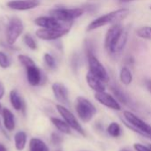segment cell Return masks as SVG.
<instances>
[{
  "instance_id": "cell-1",
  "label": "cell",
  "mask_w": 151,
  "mask_h": 151,
  "mask_svg": "<svg viewBox=\"0 0 151 151\" xmlns=\"http://www.w3.org/2000/svg\"><path fill=\"white\" fill-rule=\"evenodd\" d=\"M129 14V10L127 8H121L104 15H102L96 19H94L87 27V31H93L101 27L109 25V24H118L123 19H125Z\"/></svg>"
},
{
  "instance_id": "cell-2",
  "label": "cell",
  "mask_w": 151,
  "mask_h": 151,
  "mask_svg": "<svg viewBox=\"0 0 151 151\" xmlns=\"http://www.w3.org/2000/svg\"><path fill=\"white\" fill-rule=\"evenodd\" d=\"M124 118L127 121V126L134 130L135 133L142 134V136L151 138V126L138 118L136 115L130 111H124Z\"/></svg>"
},
{
  "instance_id": "cell-3",
  "label": "cell",
  "mask_w": 151,
  "mask_h": 151,
  "mask_svg": "<svg viewBox=\"0 0 151 151\" xmlns=\"http://www.w3.org/2000/svg\"><path fill=\"white\" fill-rule=\"evenodd\" d=\"M87 58H88L89 73H91L93 75L96 76L100 80H102L104 83H107L110 81L109 74L104 65L98 60V58L94 54L91 47L89 46L87 48Z\"/></svg>"
},
{
  "instance_id": "cell-4",
  "label": "cell",
  "mask_w": 151,
  "mask_h": 151,
  "mask_svg": "<svg viewBox=\"0 0 151 151\" xmlns=\"http://www.w3.org/2000/svg\"><path fill=\"white\" fill-rule=\"evenodd\" d=\"M124 31L123 27L118 23L112 25L106 32L105 38H104V49L108 54L114 56L115 48L119 42V39Z\"/></svg>"
},
{
  "instance_id": "cell-5",
  "label": "cell",
  "mask_w": 151,
  "mask_h": 151,
  "mask_svg": "<svg viewBox=\"0 0 151 151\" xmlns=\"http://www.w3.org/2000/svg\"><path fill=\"white\" fill-rule=\"evenodd\" d=\"M85 10L82 7L78 8H56L50 11V16L62 22H73L75 19L81 17Z\"/></svg>"
},
{
  "instance_id": "cell-6",
  "label": "cell",
  "mask_w": 151,
  "mask_h": 151,
  "mask_svg": "<svg viewBox=\"0 0 151 151\" xmlns=\"http://www.w3.org/2000/svg\"><path fill=\"white\" fill-rule=\"evenodd\" d=\"M75 108L80 119L86 123L89 122L96 113V109L94 104L89 100L82 96H79L76 99Z\"/></svg>"
},
{
  "instance_id": "cell-7",
  "label": "cell",
  "mask_w": 151,
  "mask_h": 151,
  "mask_svg": "<svg viewBox=\"0 0 151 151\" xmlns=\"http://www.w3.org/2000/svg\"><path fill=\"white\" fill-rule=\"evenodd\" d=\"M24 29L23 23L19 18H12L7 27L6 29V40L7 43L12 45L16 42L18 38L20 36Z\"/></svg>"
},
{
  "instance_id": "cell-8",
  "label": "cell",
  "mask_w": 151,
  "mask_h": 151,
  "mask_svg": "<svg viewBox=\"0 0 151 151\" xmlns=\"http://www.w3.org/2000/svg\"><path fill=\"white\" fill-rule=\"evenodd\" d=\"M73 22H62L58 20L57 19L50 16H42L38 17L35 20V24L42 28H49V29H60V28H69L71 27Z\"/></svg>"
},
{
  "instance_id": "cell-9",
  "label": "cell",
  "mask_w": 151,
  "mask_h": 151,
  "mask_svg": "<svg viewBox=\"0 0 151 151\" xmlns=\"http://www.w3.org/2000/svg\"><path fill=\"white\" fill-rule=\"evenodd\" d=\"M57 110H58V113L63 117V119H65V121L69 125V127L71 128L74 129L75 131H77L81 135L86 136V133H85L84 129L82 128V127L81 126V124L79 123V121L77 120V119L75 118V116L68 109H66L63 105L58 104L57 105Z\"/></svg>"
},
{
  "instance_id": "cell-10",
  "label": "cell",
  "mask_w": 151,
  "mask_h": 151,
  "mask_svg": "<svg viewBox=\"0 0 151 151\" xmlns=\"http://www.w3.org/2000/svg\"><path fill=\"white\" fill-rule=\"evenodd\" d=\"M70 31L69 28H60V29H49V28H41L36 31L35 35L38 38L46 41H54L58 40L64 35H65Z\"/></svg>"
},
{
  "instance_id": "cell-11",
  "label": "cell",
  "mask_w": 151,
  "mask_h": 151,
  "mask_svg": "<svg viewBox=\"0 0 151 151\" xmlns=\"http://www.w3.org/2000/svg\"><path fill=\"white\" fill-rule=\"evenodd\" d=\"M7 7L16 11H27L40 5L39 0H12L7 2Z\"/></svg>"
},
{
  "instance_id": "cell-12",
  "label": "cell",
  "mask_w": 151,
  "mask_h": 151,
  "mask_svg": "<svg viewBox=\"0 0 151 151\" xmlns=\"http://www.w3.org/2000/svg\"><path fill=\"white\" fill-rule=\"evenodd\" d=\"M95 97H96L97 102H99L101 104H103V105H104L110 109H112L115 111H120V109H121L120 104L116 100V98H114L112 96L106 93L105 91L96 93Z\"/></svg>"
},
{
  "instance_id": "cell-13",
  "label": "cell",
  "mask_w": 151,
  "mask_h": 151,
  "mask_svg": "<svg viewBox=\"0 0 151 151\" xmlns=\"http://www.w3.org/2000/svg\"><path fill=\"white\" fill-rule=\"evenodd\" d=\"M52 91L56 97V99L63 104H69V98H68V91L67 88L61 83L56 82L52 85Z\"/></svg>"
},
{
  "instance_id": "cell-14",
  "label": "cell",
  "mask_w": 151,
  "mask_h": 151,
  "mask_svg": "<svg viewBox=\"0 0 151 151\" xmlns=\"http://www.w3.org/2000/svg\"><path fill=\"white\" fill-rule=\"evenodd\" d=\"M27 81L31 86H38L42 81V73L40 69L35 65L27 68Z\"/></svg>"
},
{
  "instance_id": "cell-15",
  "label": "cell",
  "mask_w": 151,
  "mask_h": 151,
  "mask_svg": "<svg viewBox=\"0 0 151 151\" xmlns=\"http://www.w3.org/2000/svg\"><path fill=\"white\" fill-rule=\"evenodd\" d=\"M86 79H87V82H88V86L96 93L105 91V83L102 80L97 78L96 76L93 75L91 73H89V72L88 73Z\"/></svg>"
},
{
  "instance_id": "cell-16",
  "label": "cell",
  "mask_w": 151,
  "mask_h": 151,
  "mask_svg": "<svg viewBox=\"0 0 151 151\" xmlns=\"http://www.w3.org/2000/svg\"><path fill=\"white\" fill-rule=\"evenodd\" d=\"M2 114H3L4 124L5 128L10 132L13 131L15 128V119H14V115L12 114V112L10 110L4 108L2 111Z\"/></svg>"
},
{
  "instance_id": "cell-17",
  "label": "cell",
  "mask_w": 151,
  "mask_h": 151,
  "mask_svg": "<svg viewBox=\"0 0 151 151\" xmlns=\"http://www.w3.org/2000/svg\"><path fill=\"white\" fill-rule=\"evenodd\" d=\"M10 101L12 107L16 111H23L25 108V104L21 96L16 90H12L10 93Z\"/></svg>"
},
{
  "instance_id": "cell-18",
  "label": "cell",
  "mask_w": 151,
  "mask_h": 151,
  "mask_svg": "<svg viewBox=\"0 0 151 151\" xmlns=\"http://www.w3.org/2000/svg\"><path fill=\"white\" fill-rule=\"evenodd\" d=\"M29 151H49V148L42 140L32 138L29 142Z\"/></svg>"
},
{
  "instance_id": "cell-19",
  "label": "cell",
  "mask_w": 151,
  "mask_h": 151,
  "mask_svg": "<svg viewBox=\"0 0 151 151\" xmlns=\"http://www.w3.org/2000/svg\"><path fill=\"white\" fill-rule=\"evenodd\" d=\"M119 79H120V81L126 86H128L132 83L133 74H132V73L128 67L123 66L121 68L120 73H119Z\"/></svg>"
},
{
  "instance_id": "cell-20",
  "label": "cell",
  "mask_w": 151,
  "mask_h": 151,
  "mask_svg": "<svg viewBox=\"0 0 151 151\" xmlns=\"http://www.w3.org/2000/svg\"><path fill=\"white\" fill-rule=\"evenodd\" d=\"M14 142H15V147L17 150H23L26 147L27 143V134L24 132H18L14 136Z\"/></svg>"
},
{
  "instance_id": "cell-21",
  "label": "cell",
  "mask_w": 151,
  "mask_h": 151,
  "mask_svg": "<svg viewBox=\"0 0 151 151\" xmlns=\"http://www.w3.org/2000/svg\"><path fill=\"white\" fill-rule=\"evenodd\" d=\"M50 121L52 122V124L62 133L66 134H71V127H69V125L65 122L57 118H51Z\"/></svg>"
},
{
  "instance_id": "cell-22",
  "label": "cell",
  "mask_w": 151,
  "mask_h": 151,
  "mask_svg": "<svg viewBox=\"0 0 151 151\" xmlns=\"http://www.w3.org/2000/svg\"><path fill=\"white\" fill-rule=\"evenodd\" d=\"M111 89L113 93V95L116 96V98L120 102L123 103L124 104H128L129 103V97L127 96V95L119 87L117 86H111Z\"/></svg>"
},
{
  "instance_id": "cell-23",
  "label": "cell",
  "mask_w": 151,
  "mask_h": 151,
  "mask_svg": "<svg viewBox=\"0 0 151 151\" xmlns=\"http://www.w3.org/2000/svg\"><path fill=\"white\" fill-rule=\"evenodd\" d=\"M108 134L111 136V137H119L121 134V128L119 127V125L116 122H112L109 125L108 129H107Z\"/></svg>"
},
{
  "instance_id": "cell-24",
  "label": "cell",
  "mask_w": 151,
  "mask_h": 151,
  "mask_svg": "<svg viewBox=\"0 0 151 151\" xmlns=\"http://www.w3.org/2000/svg\"><path fill=\"white\" fill-rule=\"evenodd\" d=\"M136 35L140 38L151 41V27H142L138 28L136 31Z\"/></svg>"
},
{
  "instance_id": "cell-25",
  "label": "cell",
  "mask_w": 151,
  "mask_h": 151,
  "mask_svg": "<svg viewBox=\"0 0 151 151\" xmlns=\"http://www.w3.org/2000/svg\"><path fill=\"white\" fill-rule=\"evenodd\" d=\"M18 60L19 61L20 64H22L26 68L29 67V66H32V65H35V62L33 61L32 58H30L29 57L26 56V55H19L18 56Z\"/></svg>"
},
{
  "instance_id": "cell-26",
  "label": "cell",
  "mask_w": 151,
  "mask_h": 151,
  "mask_svg": "<svg viewBox=\"0 0 151 151\" xmlns=\"http://www.w3.org/2000/svg\"><path fill=\"white\" fill-rule=\"evenodd\" d=\"M23 42L29 49H31L33 50L37 49V44H36L35 41L34 40V38L30 35H26L23 38Z\"/></svg>"
},
{
  "instance_id": "cell-27",
  "label": "cell",
  "mask_w": 151,
  "mask_h": 151,
  "mask_svg": "<svg viewBox=\"0 0 151 151\" xmlns=\"http://www.w3.org/2000/svg\"><path fill=\"white\" fill-rule=\"evenodd\" d=\"M43 58H44V62L48 65V67H50V69L56 68V65H57L56 60H55V58H54V57L52 55H50L49 53H45Z\"/></svg>"
},
{
  "instance_id": "cell-28",
  "label": "cell",
  "mask_w": 151,
  "mask_h": 151,
  "mask_svg": "<svg viewBox=\"0 0 151 151\" xmlns=\"http://www.w3.org/2000/svg\"><path fill=\"white\" fill-rule=\"evenodd\" d=\"M11 65V60L2 51H0V66L2 68H8Z\"/></svg>"
},
{
  "instance_id": "cell-29",
  "label": "cell",
  "mask_w": 151,
  "mask_h": 151,
  "mask_svg": "<svg viewBox=\"0 0 151 151\" xmlns=\"http://www.w3.org/2000/svg\"><path fill=\"white\" fill-rule=\"evenodd\" d=\"M62 141H63V139H62V137H61L58 134L53 133V134H51V142H52L54 145H58V144H60V143L62 142Z\"/></svg>"
},
{
  "instance_id": "cell-30",
  "label": "cell",
  "mask_w": 151,
  "mask_h": 151,
  "mask_svg": "<svg viewBox=\"0 0 151 151\" xmlns=\"http://www.w3.org/2000/svg\"><path fill=\"white\" fill-rule=\"evenodd\" d=\"M134 148L136 151H151V150L149 147H146L142 144H140V143H135L134 145Z\"/></svg>"
},
{
  "instance_id": "cell-31",
  "label": "cell",
  "mask_w": 151,
  "mask_h": 151,
  "mask_svg": "<svg viewBox=\"0 0 151 151\" xmlns=\"http://www.w3.org/2000/svg\"><path fill=\"white\" fill-rule=\"evenodd\" d=\"M4 86H3V84L0 82V99L3 97V96H4Z\"/></svg>"
},
{
  "instance_id": "cell-32",
  "label": "cell",
  "mask_w": 151,
  "mask_h": 151,
  "mask_svg": "<svg viewBox=\"0 0 151 151\" xmlns=\"http://www.w3.org/2000/svg\"><path fill=\"white\" fill-rule=\"evenodd\" d=\"M146 87L151 92V80H147L146 81Z\"/></svg>"
},
{
  "instance_id": "cell-33",
  "label": "cell",
  "mask_w": 151,
  "mask_h": 151,
  "mask_svg": "<svg viewBox=\"0 0 151 151\" xmlns=\"http://www.w3.org/2000/svg\"><path fill=\"white\" fill-rule=\"evenodd\" d=\"M0 151H7L6 148L3 144H1V143H0Z\"/></svg>"
},
{
  "instance_id": "cell-34",
  "label": "cell",
  "mask_w": 151,
  "mask_h": 151,
  "mask_svg": "<svg viewBox=\"0 0 151 151\" xmlns=\"http://www.w3.org/2000/svg\"><path fill=\"white\" fill-rule=\"evenodd\" d=\"M118 1H119L121 3H128V2H130V0H118Z\"/></svg>"
},
{
  "instance_id": "cell-35",
  "label": "cell",
  "mask_w": 151,
  "mask_h": 151,
  "mask_svg": "<svg viewBox=\"0 0 151 151\" xmlns=\"http://www.w3.org/2000/svg\"><path fill=\"white\" fill-rule=\"evenodd\" d=\"M120 151H129L128 150H127V149H122V150H120Z\"/></svg>"
},
{
  "instance_id": "cell-36",
  "label": "cell",
  "mask_w": 151,
  "mask_h": 151,
  "mask_svg": "<svg viewBox=\"0 0 151 151\" xmlns=\"http://www.w3.org/2000/svg\"><path fill=\"white\" fill-rule=\"evenodd\" d=\"M1 111H2V106H1V104H0V113H1Z\"/></svg>"
},
{
  "instance_id": "cell-37",
  "label": "cell",
  "mask_w": 151,
  "mask_h": 151,
  "mask_svg": "<svg viewBox=\"0 0 151 151\" xmlns=\"http://www.w3.org/2000/svg\"><path fill=\"white\" fill-rule=\"evenodd\" d=\"M149 148H150V149L151 150V144H150V145H149Z\"/></svg>"
},
{
  "instance_id": "cell-38",
  "label": "cell",
  "mask_w": 151,
  "mask_h": 151,
  "mask_svg": "<svg viewBox=\"0 0 151 151\" xmlns=\"http://www.w3.org/2000/svg\"><path fill=\"white\" fill-rule=\"evenodd\" d=\"M58 151H61V150H58Z\"/></svg>"
},
{
  "instance_id": "cell-39",
  "label": "cell",
  "mask_w": 151,
  "mask_h": 151,
  "mask_svg": "<svg viewBox=\"0 0 151 151\" xmlns=\"http://www.w3.org/2000/svg\"><path fill=\"white\" fill-rule=\"evenodd\" d=\"M150 9H151V6H150Z\"/></svg>"
}]
</instances>
